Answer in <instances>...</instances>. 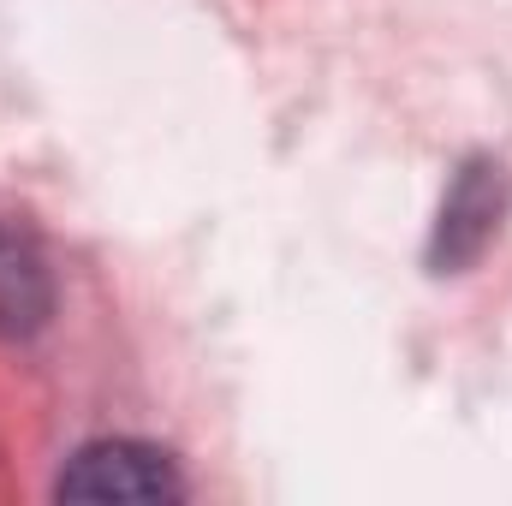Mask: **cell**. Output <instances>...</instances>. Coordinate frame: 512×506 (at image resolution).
Masks as SVG:
<instances>
[{
	"label": "cell",
	"instance_id": "cell-3",
	"mask_svg": "<svg viewBox=\"0 0 512 506\" xmlns=\"http://www.w3.org/2000/svg\"><path fill=\"white\" fill-rule=\"evenodd\" d=\"M501 227V167H465L441 209V262H471Z\"/></svg>",
	"mask_w": 512,
	"mask_h": 506
},
{
	"label": "cell",
	"instance_id": "cell-1",
	"mask_svg": "<svg viewBox=\"0 0 512 506\" xmlns=\"http://www.w3.org/2000/svg\"><path fill=\"white\" fill-rule=\"evenodd\" d=\"M185 483L173 471V459L161 447L143 441H96L84 447L66 477H60V501H179Z\"/></svg>",
	"mask_w": 512,
	"mask_h": 506
},
{
	"label": "cell",
	"instance_id": "cell-2",
	"mask_svg": "<svg viewBox=\"0 0 512 506\" xmlns=\"http://www.w3.org/2000/svg\"><path fill=\"white\" fill-rule=\"evenodd\" d=\"M48 310H54V286L36 239L0 221V334H36Z\"/></svg>",
	"mask_w": 512,
	"mask_h": 506
}]
</instances>
